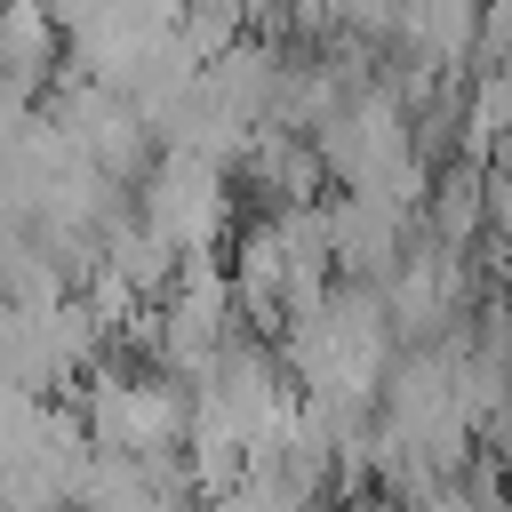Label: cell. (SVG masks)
<instances>
[{
    "label": "cell",
    "mask_w": 512,
    "mask_h": 512,
    "mask_svg": "<svg viewBox=\"0 0 512 512\" xmlns=\"http://www.w3.org/2000/svg\"><path fill=\"white\" fill-rule=\"evenodd\" d=\"M312 144H320L328 184H344V192H384V200L408 208L416 184H424L416 112H408V96L384 88V80H352V88L336 96V112L312 128Z\"/></svg>",
    "instance_id": "6da1fadb"
},
{
    "label": "cell",
    "mask_w": 512,
    "mask_h": 512,
    "mask_svg": "<svg viewBox=\"0 0 512 512\" xmlns=\"http://www.w3.org/2000/svg\"><path fill=\"white\" fill-rule=\"evenodd\" d=\"M80 424L112 456H184L192 440V376L176 368H112L96 360L80 376Z\"/></svg>",
    "instance_id": "7a4b0ae2"
},
{
    "label": "cell",
    "mask_w": 512,
    "mask_h": 512,
    "mask_svg": "<svg viewBox=\"0 0 512 512\" xmlns=\"http://www.w3.org/2000/svg\"><path fill=\"white\" fill-rule=\"evenodd\" d=\"M136 224L176 256H216L232 240V168L192 144H160L136 176Z\"/></svg>",
    "instance_id": "3957f363"
},
{
    "label": "cell",
    "mask_w": 512,
    "mask_h": 512,
    "mask_svg": "<svg viewBox=\"0 0 512 512\" xmlns=\"http://www.w3.org/2000/svg\"><path fill=\"white\" fill-rule=\"evenodd\" d=\"M192 504L200 480L184 456H112V448L88 456V480L72 496V512H192Z\"/></svg>",
    "instance_id": "277c9868"
},
{
    "label": "cell",
    "mask_w": 512,
    "mask_h": 512,
    "mask_svg": "<svg viewBox=\"0 0 512 512\" xmlns=\"http://www.w3.org/2000/svg\"><path fill=\"white\" fill-rule=\"evenodd\" d=\"M200 504H208V512H312V504H304L280 472H264V464H248L240 480H224V488L200 496Z\"/></svg>",
    "instance_id": "5b68a950"
},
{
    "label": "cell",
    "mask_w": 512,
    "mask_h": 512,
    "mask_svg": "<svg viewBox=\"0 0 512 512\" xmlns=\"http://www.w3.org/2000/svg\"><path fill=\"white\" fill-rule=\"evenodd\" d=\"M208 8H224L232 24H264V16H280V0H208Z\"/></svg>",
    "instance_id": "8992f818"
}]
</instances>
